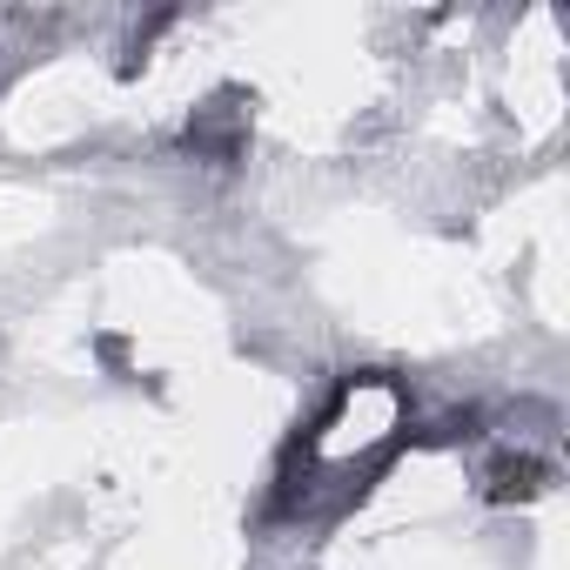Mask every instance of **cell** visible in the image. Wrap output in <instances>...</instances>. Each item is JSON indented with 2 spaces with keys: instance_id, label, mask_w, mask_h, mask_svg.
<instances>
[{
  "instance_id": "cell-3",
  "label": "cell",
  "mask_w": 570,
  "mask_h": 570,
  "mask_svg": "<svg viewBox=\"0 0 570 570\" xmlns=\"http://www.w3.org/2000/svg\"><path fill=\"white\" fill-rule=\"evenodd\" d=\"M550 476H557V456L490 443V463H483V497H490V503H530V497H543V490H550Z\"/></svg>"
},
{
  "instance_id": "cell-2",
  "label": "cell",
  "mask_w": 570,
  "mask_h": 570,
  "mask_svg": "<svg viewBox=\"0 0 570 570\" xmlns=\"http://www.w3.org/2000/svg\"><path fill=\"white\" fill-rule=\"evenodd\" d=\"M248 148V101L242 95H215L188 115V155L202 161H235Z\"/></svg>"
},
{
  "instance_id": "cell-1",
  "label": "cell",
  "mask_w": 570,
  "mask_h": 570,
  "mask_svg": "<svg viewBox=\"0 0 570 570\" xmlns=\"http://www.w3.org/2000/svg\"><path fill=\"white\" fill-rule=\"evenodd\" d=\"M410 436H416V410H410V390L390 370L343 376L336 396L316 410V423L296 436L289 463H282L268 517L275 523H323V517L350 510L390 470V456Z\"/></svg>"
}]
</instances>
